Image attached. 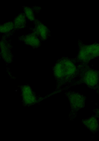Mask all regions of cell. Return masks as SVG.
Returning a JSON list of instances; mask_svg holds the SVG:
<instances>
[{"instance_id":"1","label":"cell","mask_w":99,"mask_h":141,"mask_svg":"<svg viewBox=\"0 0 99 141\" xmlns=\"http://www.w3.org/2000/svg\"><path fill=\"white\" fill-rule=\"evenodd\" d=\"M58 67L57 76L62 83L72 80L77 75L76 67L71 60H61Z\"/></svg>"},{"instance_id":"2","label":"cell","mask_w":99,"mask_h":141,"mask_svg":"<svg viewBox=\"0 0 99 141\" xmlns=\"http://www.w3.org/2000/svg\"><path fill=\"white\" fill-rule=\"evenodd\" d=\"M80 51L78 58L83 62L87 63L90 60L99 56V44L85 47Z\"/></svg>"},{"instance_id":"3","label":"cell","mask_w":99,"mask_h":141,"mask_svg":"<svg viewBox=\"0 0 99 141\" xmlns=\"http://www.w3.org/2000/svg\"><path fill=\"white\" fill-rule=\"evenodd\" d=\"M35 26L30 29L35 34L41 41H45L50 37V31L48 28L38 18L35 19Z\"/></svg>"},{"instance_id":"4","label":"cell","mask_w":99,"mask_h":141,"mask_svg":"<svg viewBox=\"0 0 99 141\" xmlns=\"http://www.w3.org/2000/svg\"><path fill=\"white\" fill-rule=\"evenodd\" d=\"M83 74V80L87 85L94 86L98 83L99 80V72L98 71L87 69Z\"/></svg>"},{"instance_id":"5","label":"cell","mask_w":99,"mask_h":141,"mask_svg":"<svg viewBox=\"0 0 99 141\" xmlns=\"http://www.w3.org/2000/svg\"><path fill=\"white\" fill-rule=\"evenodd\" d=\"M18 38L20 41L23 42L25 44L33 47H37L40 45L41 40L33 32L22 35Z\"/></svg>"},{"instance_id":"6","label":"cell","mask_w":99,"mask_h":141,"mask_svg":"<svg viewBox=\"0 0 99 141\" xmlns=\"http://www.w3.org/2000/svg\"><path fill=\"white\" fill-rule=\"evenodd\" d=\"M26 19L24 12L20 13L14 18L12 21L15 31L26 27Z\"/></svg>"},{"instance_id":"7","label":"cell","mask_w":99,"mask_h":141,"mask_svg":"<svg viewBox=\"0 0 99 141\" xmlns=\"http://www.w3.org/2000/svg\"><path fill=\"white\" fill-rule=\"evenodd\" d=\"M13 21H9L0 25V33L10 37L15 31Z\"/></svg>"},{"instance_id":"8","label":"cell","mask_w":99,"mask_h":141,"mask_svg":"<svg viewBox=\"0 0 99 141\" xmlns=\"http://www.w3.org/2000/svg\"><path fill=\"white\" fill-rule=\"evenodd\" d=\"M26 19L34 23L35 18L34 13L31 6H23Z\"/></svg>"},{"instance_id":"9","label":"cell","mask_w":99,"mask_h":141,"mask_svg":"<svg viewBox=\"0 0 99 141\" xmlns=\"http://www.w3.org/2000/svg\"><path fill=\"white\" fill-rule=\"evenodd\" d=\"M88 122V126L92 129H96L97 128L98 123L96 119L94 118L91 119Z\"/></svg>"},{"instance_id":"10","label":"cell","mask_w":99,"mask_h":141,"mask_svg":"<svg viewBox=\"0 0 99 141\" xmlns=\"http://www.w3.org/2000/svg\"><path fill=\"white\" fill-rule=\"evenodd\" d=\"M34 13H38L40 12L41 7L39 6H31Z\"/></svg>"}]
</instances>
